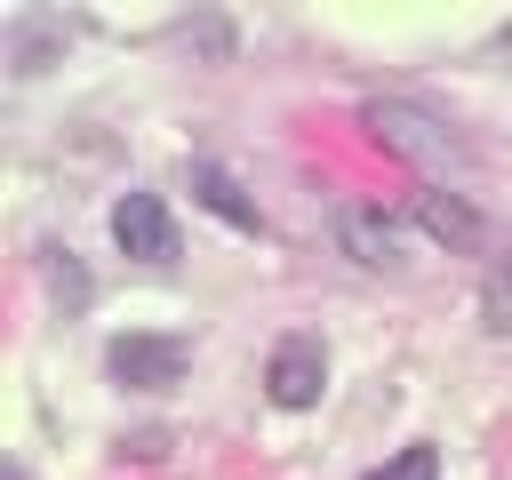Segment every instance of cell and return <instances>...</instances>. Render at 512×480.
Here are the masks:
<instances>
[{
  "label": "cell",
  "mask_w": 512,
  "mask_h": 480,
  "mask_svg": "<svg viewBox=\"0 0 512 480\" xmlns=\"http://www.w3.org/2000/svg\"><path fill=\"white\" fill-rule=\"evenodd\" d=\"M192 192H200V208H208V216H224L232 232H256V208L240 200V184H232L216 160H192Z\"/></svg>",
  "instance_id": "4"
},
{
  "label": "cell",
  "mask_w": 512,
  "mask_h": 480,
  "mask_svg": "<svg viewBox=\"0 0 512 480\" xmlns=\"http://www.w3.org/2000/svg\"><path fill=\"white\" fill-rule=\"evenodd\" d=\"M8 480H24V472H8Z\"/></svg>",
  "instance_id": "6"
},
{
  "label": "cell",
  "mask_w": 512,
  "mask_h": 480,
  "mask_svg": "<svg viewBox=\"0 0 512 480\" xmlns=\"http://www.w3.org/2000/svg\"><path fill=\"white\" fill-rule=\"evenodd\" d=\"M368 480H440V448H432V440H408V448H400L392 464H376Z\"/></svg>",
  "instance_id": "5"
},
{
  "label": "cell",
  "mask_w": 512,
  "mask_h": 480,
  "mask_svg": "<svg viewBox=\"0 0 512 480\" xmlns=\"http://www.w3.org/2000/svg\"><path fill=\"white\" fill-rule=\"evenodd\" d=\"M184 336H112V352H104V368L120 376V384H136V392H160V384H176L184 376Z\"/></svg>",
  "instance_id": "3"
},
{
  "label": "cell",
  "mask_w": 512,
  "mask_h": 480,
  "mask_svg": "<svg viewBox=\"0 0 512 480\" xmlns=\"http://www.w3.org/2000/svg\"><path fill=\"white\" fill-rule=\"evenodd\" d=\"M320 384H328V352H320V336H280L272 360H264V392H272V408H312Z\"/></svg>",
  "instance_id": "1"
},
{
  "label": "cell",
  "mask_w": 512,
  "mask_h": 480,
  "mask_svg": "<svg viewBox=\"0 0 512 480\" xmlns=\"http://www.w3.org/2000/svg\"><path fill=\"white\" fill-rule=\"evenodd\" d=\"M112 240H120V256H136V264H168V256H176V224H168L160 192H120V200H112Z\"/></svg>",
  "instance_id": "2"
}]
</instances>
